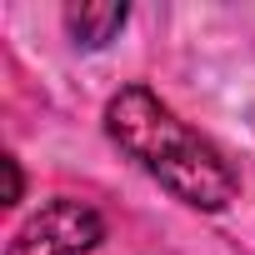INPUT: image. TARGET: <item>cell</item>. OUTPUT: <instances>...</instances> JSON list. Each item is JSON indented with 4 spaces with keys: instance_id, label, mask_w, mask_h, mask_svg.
<instances>
[{
    "instance_id": "2",
    "label": "cell",
    "mask_w": 255,
    "mask_h": 255,
    "mask_svg": "<svg viewBox=\"0 0 255 255\" xmlns=\"http://www.w3.org/2000/svg\"><path fill=\"white\" fill-rule=\"evenodd\" d=\"M100 240H105L100 210L85 205V200L55 195V200H45V205L10 235V250H5V255H90Z\"/></svg>"
},
{
    "instance_id": "4",
    "label": "cell",
    "mask_w": 255,
    "mask_h": 255,
    "mask_svg": "<svg viewBox=\"0 0 255 255\" xmlns=\"http://www.w3.org/2000/svg\"><path fill=\"white\" fill-rule=\"evenodd\" d=\"M5 175H10V200L5 205H15L20 200V165H15V155H5Z\"/></svg>"
},
{
    "instance_id": "3",
    "label": "cell",
    "mask_w": 255,
    "mask_h": 255,
    "mask_svg": "<svg viewBox=\"0 0 255 255\" xmlns=\"http://www.w3.org/2000/svg\"><path fill=\"white\" fill-rule=\"evenodd\" d=\"M125 20H130V10H125L120 0H85V5H70V10H65V30H70L75 45H85V50L110 45Z\"/></svg>"
},
{
    "instance_id": "1",
    "label": "cell",
    "mask_w": 255,
    "mask_h": 255,
    "mask_svg": "<svg viewBox=\"0 0 255 255\" xmlns=\"http://www.w3.org/2000/svg\"><path fill=\"white\" fill-rule=\"evenodd\" d=\"M110 140L130 155L150 180H160L190 210H225L240 195V175L220 145L185 125L150 85H125L105 105Z\"/></svg>"
}]
</instances>
